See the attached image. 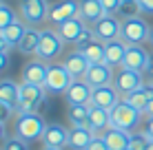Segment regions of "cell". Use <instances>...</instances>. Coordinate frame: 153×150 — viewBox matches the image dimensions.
I'll return each instance as SVG.
<instances>
[{
  "instance_id": "1",
  "label": "cell",
  "mask_w": 153,
  "mask_h": 150,
  "mask_svg": "<svg viewBox=\"0 0 153 150\" xmlns=\"http://www.w3.org/2000/svg\"><path fill=\"white\" fill-rule=\"evenodd\" d=\"M47 124L40 117V113H16L13 121V135L25 139V141H38L45 135Z\"/></svg>"
},
{
  "instance_id": "2",
  "label": "cell",
  "mask_w": 153,
  "mask_h": 150,
  "mask_svg": "<svg viewBox=\"0 0 153 150\" xmlns=\"http://www.w3.org/2000/svg\"><path fill=\"white\" fill-rule=\"evenodd\" d=\"M142 119V110H138L135 106H131L126 100H120L118 104L111 108V126L113 128H122V130L133 132L138 128V124Z\"/></svg>"
},
{
  "instance_id": "3",
  "label": "cell",
  "mask_w": 153,
  "mask_h": 150,
  "mask_svg": "<svg viewBox=\"0 0 153 150\" xmlns=\"http://www.w3.org/2000/svg\"><path fill=\"white\" fill-rule=\"evenodd\" d=\"M62 46H65V42L58 35V31L56 29H45V31H40V46L36 51V58L49 64V62H53L62 53Z\"/></svg>"
},
{
  "instance_id": "4",
  "label": "cell",
  "mask_w": 153,
  "mask_h": 150,
  "mask_svg": "<svg viewBox=\"0 0 153 150\" xmlns=\"http://www.w3.org/2000/svg\"><path fill=\"white\" fill-rule=\"evenodd\" d=\"M149 33H151L149 24H146V20L140 18V15L122 20V33H120V38H122L126 44H144V42H149Z\"/></svg>"
},
{
  "instance_id": "5",
  "label": "cell",
  "mask_w": 153,
  "mask_h": 150,
  "mask_svg": "<svg viewBox=\"0 0 153 150\" xmlns=\"http://www.w3.org/2000/svg\"><path fill=\"white\" fill-rule=\"evenodd\" d=\"M47 89L45 86H36V84H27L20 82V104H18V113H38L40 104L47 97Z\"/></svg>"
},
{
  "instance_id": "6",
  "label": "cell",
  "mask_w": 153,
  "mask_h": 150,
  "mask_svg": "<svg viewBox=\"0 0 153 150\" xmlns=\"http://www.w3.org/2000/svg\"><path fill=\"white\" fill-rule=\"evenodd\" d=\"M73 77L71 73L65 69V64H49V71H47V82H45V89L47 93H67V89L71 86Z\"/></svg>"
},
{
  "instance_id": "7",
  "label": "cell",
  "mask_w": 153,
  "mask_h": 150,
  "mask_svg": "<svg viewBox=\"0 0 153 150\" xmlns=\"http://www.w3.org/2000/svg\"><path fill=\"white\" fill-rule=\"evenodd\" d=\"M113 86L122 97H126L129 93H133V91H138L140 86H144V73H138V71L120 66V71L113 77Z\"/></svg>"
},
{
  "instance_id": "8",
  "label": "cell",
  "mask_w": 153,
  "mask_h": 150,
  "mask_svg": "<svg viewBox=\"0 0 153 150\" xmlns=\"http://www.w3.org/2000/svg\"><path fill=\"white\" fill-rule=\"evenodd\" d=\"M49 9H51V4L47 0H20V15L31 27L45 22L47 15H49Z\"/></svg>"
},
{
  "instance_id": "9",
  "label": "cell",
  "mask_w": 153,
  "mask_h": 150,
  "mask_svg": "<svg viewBox=\"0 0 153 150\" xmlns=\"http://www.w3.org/2000/svg\"><path fill=\"white\" fill-rule=\"evenodd\" d=\"M71 18H80V0H58L56 4H51L47 15V20L56 27Z\"/></svg>"
},
{
  "instance_id": "10",
  "label": "cell",
  "mask_w": 153,
  "mask_h": 150,
  "mask_svg": "<svg viewBox=\"0 0 153 150\" xmlns=\"http://www.w3.org/2000/svg\"><path fill=\"white\" fill-rule=\"evenodd\" d=\"M91 29H93V33H96L98 40L111 42V40H118L120 33H122V20H118L115 15H104V18L98 20Z\"/></svg>"
},
{
  "instance_id": "11",
  "label": "cell",
  "mask_w": 153,
  "mask_h": 150,
  "mask_svg": "<svg viewBox=\"0 0 153 150\" xmlns=\"http://www.w3.org/2000/svg\"><path fill=\"white\" fill-rule=\"evenodd\" d=\"M149 62H151V55H149V51H146L144 46L142 44H129L122 66L124 69H131V71H138V73H144Z\"/></svg>"
},
{
  "instance_id": "12",
  "label": "cell",
  "mask_w": 153,
  "mask_h": 150,
  "mask_svg": "<svg viewBox=\"0 0 153 150\" xmlns=\"http://www.w3.org/2000/svg\"><path fill=\"white\" fill-rule=\"evenodd\" d=\"M91 95H93V86L87 80H73L65 93V100L67 104H91Z\"/></svg>"
},
{
  "instance_id": "13",
  "label": "cell",
  "mask_w": 153,
  "mask_h": 150,
  "mask_svg": "<svg viewBox=\"0 0 153 150\" xmlns=\"http://www.w3.org/2000/svg\"><path fill=\"white\" fill-rule=\"evenodd\" d=\"M113 77H115L113 75V66H109L107 62H100V64H91V66H89L84 80H87L93 89H98V86L113 84Z\"/></svg>"
},
{
  "instance_id": "14",
  "label": "cell",
  "mask_w": 153,
  "mask_h": 150,
  "mask_svg": "<svg viewBox=\"0 0 153 150\" xmlns=\"http://www.w3.org/2000/svg\"><path fill=\"white\" fill-rule=\"evenodd\" d=\"M122 100L118 91H115L113 84L109 86H98L93 89V95H91V106H98V108H104V110H111V108Z\"/></svg>"
},
{
  "instance_id": "15",
  "label": "cell",
  "mask_w": 153,
  "mask_h": 150,
  "mask_svg": "<svg viewBox=\"0 0 153 150\" xmlns=\"http://www.w3.org/2000/svg\"><path fill=\"white\" fill-rule=\"evenodd\" d=\"M40 141L42 146H49V148H65L69 143V128H65L62 124H47Z\"/></svg>"
},
{
  "instance_id": "16",
  "label": "cell",
  "mask_w": 153,
  "mask_h": 150,
  "mask_svg": "<svg viewBox=\"0 0 153 150\" xmlns=\"http://www.w3.org/2000/svg\"><path fill=\"white\" fill-rule=\"evenodd\" d=\"M47 71H49V64L42 62V60L27 62V64L22 66V82H27V84H36V86H45Z\"/></svg>"
},
{
  "instance_id": "17",
  "label": "cell",
  "mask_w": 153,
  "mask_h": 150,
  "mask_svg": "<svg viewBox=\"0 0 153 150\" xmlns=\"http://www.w3.org/2000/svg\"><path fill=\"white\" fill-rule=\"evenodd\" d=\"M84 29H87V22H84L82 18H71V20H67V22H62V24L56 27L58 35L62 38L65 44H76V40L80 38V33Z\"/></svg>"
},
{
  "instance_id": "18",
  "label": "cell",
  "mask_w": 153,
  "mask_h": 150,
  "mask_svg": "<svg viewBox=\"0 0 153 150\" xmlns=\"http://www.w3.org/2000/svg\"><path fill=\"white\" fill-rule=\"evenodd\" d=\"M93 137H96V132L91 130V128L87 126H71L69 128V146L71 150H87L91 146Z\"/></svg>"
},
{
  "instance_id": "19",
  "label": "cell",
  "mask_w": 153,
  "mask_h": 150,
  "mask_svg": "<svg viewBox=\"0 0 153 150\" xmlns=\"http://www.w3.org/2000/svg\"><path fill=\"white\" fill-rule=\"evenodd\" d=\"M62 64H65V69L71 73L73 80H84V75H87L91 62L84 58L80 51H73V53H69V55L65 58V62H62Z\"/></svg>"
},
{
  "instance_id": "20",
  "label": "cell",
  "mask_w": 153,
  "mask_h": 150,
  "mask_svg": "<svg viewBox=\"0 0 153 150\" xmlns=\"http://www.w3.org/2000/svg\"><path fill=\"white\" fill-rule=\"evenodd\" d=\"M87 128H91L96 135H102L107 128H111V110H104V108L91 106V108H89Z\"/></svg>"
},
{
  "instance_id": "21",
  "label": "cell",
  "mask_w": 153,
  "mask_h": 150,
  "mask_svg": "<svg viewBox=\"0 0 153 150\" xmlns=\"http://www.w3.org/2000/svg\"><path fill=\"white\" fill-rule=\"evenodd\" d=\"M104 141H107V146L111 150H126L131 148V132L129 130H122V128H107V130L102 132Z\"/></svg>"
},
{
  "instance_id": "22",
  "label": "cell",
  "mask_w": 153,
  "mask_h": 150,
  "mask_svg": "<svg viewBox=\"0 0 153 150\" xmlns=\"http://www.w3.org/2000/svg\"><path fill=\"white\" fill-rule=\"evenodd\" d=\"M126 49H129V44L124 42L122 38H118V40H111V42H104V51H107V64L109 66H122V62H124V55H126Z\"/></svg>"
},
{
  "instance_id": "23",
  "label": "cell",
  "mask_w": 153,
  "mask_h": 150,
  "mask_svg": "<svg viewBox=\"0 0 153 150\" xmlns=\"http://www.w3.org/2000/svg\"><path fill=\"white\" fill-rule=\"evenodd\" d=\"M104 15H109L102 7V0H80V18L84 22L96 24L98 20H102Z\"/></svg>"
},
{
  "instance_id": "24",
  "label": "cell",
  "mask_w": 153,
  "mask_h": 150,
  "mask_svg": "<svg viewBox=\"0 0 153 150\" xmlns=\"http://www.w3.org/2000/svg\"><path fill=\"white\" fill-rule=\"evenodd\" d=\"M0 100H2L4 104H9L16 113H18V104H20V84H16V82L9 80V77H2V80H0Z\"/></svg>"
},
{
  "instance_id": "25",
  "label": "cell",
  "mask_w": 153,
  "mask_h": 150,
  "mask_svg": "<svg viewBox=\"0 0 153 150\" xmlns=\"http://www.w3.org/2000/svg\"><path fill=\"white\" fill-rule=\"evenodd\" d=\"M76 51H80V53L87 58L91 64H100V62H104L107 60V51H104V42L102 40H91L89 44H84L80 46V49H76Z\"/></svg>"
},
{
  "instance_id": "26",
  "label": "cell",
  "mask_w": 153,
  "mask_h": 150,
  "mask_svg": "<svg viewBox=\"0 0 153 150\" xmlns=\"http://www.w3.org/2000/svg\"><path fill=\"white\" fill-rule=\"evenodd\" d=\"M122 100H126L131 106H135L138 110L144 113V108L146 104L153 100V84H144V86H140L138 91H133V93H129L126 97H122Z\"/></svg>"
},
{
  "instance_id": "27",
  "label": "cell",
  "mask_w": 153,
  "mask_h": 150,
  "mask_svg": "<svg viewBox=\"0 0 153 150\" xmlns=\"http://www.w3.org/2000/svg\"><path fill=\"white\" fill-rule=\"evenodd\" d=\"M38 46H40V31L33 29V27H27V33L22 35V40H20V44L16 49L22 55H36Z\"/></svg>"
},
{
  "instance_id": "28",
  "label": "cell",
  "mask_w": 153,
  "mask_h": 150,
  "mask_svg": "<svg viewBox=\"0 0 153 150\" xmlns=\"http://www.w3.org/2000/svg\"><path fill=\"white\" fill-rule=\"evenodd\" d=\"M89 108H91V104H69V108H67V119H69L71 126H87Z\"/></svg>"
},
{
  "instance_id": "29",
  "label": "cell",
  "mask_w": 153,
  "mask_h": 150,
  "mask_svg": "<svg viewBox=\"0 0 153 150\" xmlns=\"http://www.w3.org/2000/svg\"><path fill=\"white\" fill-rule=\"evenodd\" d=\"M25 33H27V24H25V20H16V22H11L7 29L2 31V35L7 38V42H9L11 49L20 44V40H22Z\"/></svg>"
},
{
  "instance_id": "30",
  "label": "cell",
  "mask_w": 153,
  "mask_h": 150,
  "mask_svg": "<svg viewBox=\"0 0 153 150\" xmlns=\"http://www.w3.org/2000/svg\"><path fill=\"white\" fill-rule=\"evenodd\" d=\"M140 13H142V7H140L138 0H124L122 7H120V11H118V15H122V20L135 18V15H140Z\"/></svg>"
},
{
  "instance_id": "31",
  "label": "cell",
  "mask_w": 153,
  "mask_h": 150,
  "mask_svg": "<svg viewBox=\"0 0 153 150\" xmlns=\"http://www.w3.org/2000/svg\"><path fill=\"white\" fill-rule=\"evenodd\" d=\"M153 139L146 135V130H133L131 132V148L133 150H146V146Z\"/></svg>"
},
{
  "instance_id": "32",
  "label": "cell",
  "mask_w": 153,
  "mask_h": 150,
  "mask_svg": "<svg viewBox=\"0 0 153 150\" xmlns=\"http://www.w3.org/2000/svg\"><path fill=\"white\" fill-rule=\"evenodd\" d=\"M16 11L11 7H9V4H0V31H4L9 27V24L11 22H16Z\"/></svg>"
},
{
  "instance_id": "33",
  "label": "cell",
  "mask_w": 153,
  "mask_h": 150,
  "mask_svg": "<svg viewBox=\"0 0 153 150\" xmlns=\"http://www.w3.org/2000/svg\"><path fill=\"white\" fill-rule=\"evenodd\" d=\"M2 150H29V141H25V139H20V137L11 135V137L4 139Z\"/></svg>"
},
{
  "instance_id": "34",
  "label": "cell",
  "mask_w": 153,
  "mask_h": 150,
  "mask_svg": "<svg viewBox=\"0 0 153 150\" xmlns=\"http://www.w3.org/2000/svg\"><path fill=\"white\" fill-rule=\"evenodd\" d=\"M91 40H96V33H93V29H91V27H87V29H84L82 33H80V38L76 40V49H80V46L89 44Z\"/></svg>"
},
{
  "instance_id": "35",
  "label": "cell",
  "mask_w": 153,
  "mask_h": 150,
  "mask_svg": "<svg viewBox=\"0 0 153 150\" xmlns=\"http://www.w3.org/2000/svg\"><path fill=\"white\" fill-rule=\"evenodd\" d=\"M122 2L124 0H102V7H104V11L109 15H115L120 11V7H122Z\"/></svg>"
},
{
  "instance_id": "36",
  "label": "cell",
  "mask_w": 153,
  "mask_h": 150,
  "mask_svg": "<svg viewBox=\"0 0 153 150\" xmlns=\"http://www.w3.org/2000/svg\"><path fill=\"white\" fill-rule=\"evenodd\" d=\"M87 150H111V148L107 146V141H104L102 135H96V137H93V141H91V146H89Z\"/></svg>"
},
{
  "instance_id": "37",
  "label": "cell",
  "mask_w": 153,
  "mask_h": 150,
  "mask_svg": "<svg viewBox=\"0 0 153 150\" xmlns=\"http://www.w3.org/2000/svg\"><path fill=\"white\" fill-rule=\"evenodd\" d=\"M13 113H16V110H13L11 106H9V104H4V102L0 100V121H4V124H7V121H9V117H11Z\"/></svg>"
},
{
  "instance_id": "38",
  "label": "cell",
  "mask_w": 153,
  "mask_h": 150,
  "mask_svg": "<svg viewBox=\"0 0 153 150\" xmlns=\"http://www.w3.org/2000/svg\"><path fill=\"white\" fill-rule=\"evenodd\" d=\"M140 7H142V13H153V0H138Z\"/></svg>"
},
{
  "instance_id": "39",
  "label": "cell",
  "mask_w": 153,
  "mask_h": 150,
  "mask_svg": "<svg viewBox=\"0 0 153 150\" xmlns=\"http://www.w3.org/2000/svg\"><path fill=\"white\" fill-rule=\"evenodd\" d=\"M9 49H11V46H9L7 38L2 35V31H0V53H9Z\"/></svg>"
},
{
  "instance_id": "40",
  "label": "cell",
  "mask_w": 153,
  "mask_h": 150,
  "mask_svg": "<svg viewBox=\"0 0 153 150\" xmlns=\"http://www.w3.org/2000/svg\"><path fill=\"white\" fill-rule=\"evenodd\" d=\"M4 139H7V124L0 121V143H4Z\"/></svg>"
},
{
  "instance_id": "41",
  "label": "cell",
  "mask_w": 153,
  "mask_h": 150,
  "mask_svg": "<svg viewBox=\"0 0 153 150\" xmlns=\"http://www.w3.org/2000/svg\"><path fill=\"white\" fill-rule=\"evenodd\" d=\"M142 115H144L146 119H151V117H153V100L146 104V108H144V113H142Z\"/></svg>"
},
{
  "instance_id": "42",
  "label": "cell",
  "mask_w": 153,
  "mask_h": 150,
  "mask_svg": "<svg viewBox=\"0 0 153 150\" xmlns=\"http://www.w3.org/2000/svg\"><path fill=\"white\" fill-rule=\"evenodd\" d=\"M7 64H9V55L7 53H0V71L7 69Z\"/></svg>"
},
{
  "instance_id": "43",
  "label": "cell",
  "mask_w": 153,
  "mask_h": 150,
  "mask_svg": "<svg viewBox=\"0 0 153 150\" xmlns=\"http://www.w3.org/2000/svg\"><path fill=\"white\" fill-rule=\"evenodd\" d=\"M144 75L149 77V82H153V58H151V62H149V66H146V71H144Z\"/></svg>"
},
{
  "instance_id": "44",
  "label": "cell",
  "mask_w": 153,
  "mask_h": 150,
  "mask_svg": "<svg viewBox=\"0 0 153 150\" xmlns=\"http://www.w3.org/2000/svg\"><path fill=\"white\" fill-rule=\"evenodd\" d=\"M144 130H146V135L153 139V117H151V119H146V128H144Z\"/></svg>"
},
{
  "instance_id": "45",
  "label": "cell",
  "mask_w": 153,
  "mask_h": 150,
  "mask_svg": "<svg viewBox=\"0 0 153 150\" xmlns=\"http://www.w3.org/2000/svg\"><path fill=\"white\" fill-rule=\"evenodd\" d=\"M42 150H65V148H49V146H42Z\"/></svg>"
},
{
  "instance_id": "46",
  "label": "cell",
  "mask_w": 153,
  "mask_h": 150,
  "mask_svg": "<svg viewBox=\"0 0 153 150\" xmlns=\"http://www.w3.org/2000/svg\"><path fill=\"white\" fill-rule=\"evenodd\" d=\"M149 42H151V46H153V29H151V33H149Z\"/></svg>"
},
{
  "instance_id": "47",
  "label": "cell",
  "mask_w": 153,
  "mask_h": 150,
  "mask_svg": "<svg viewBox=\"0 0 153 150\" xmlns=\"http://www.w3.org/2000/svg\"><path fill=\"white\" fill-rule=\"evenodd\" d=\"M146 150H153V141L149 143V146H146Z\"/></svg>"
},
{
  "instance_id": "48",
  "label": "cell",
  "mask_w": 153,
  "mask_h": 150,
  "mask_svg": "<svg viewBox=\"0 0 153 150\" xmlns=\"http://www.w3.org/2000/svg\"><path fill=\"white\" fill-rule=\"evenodd\" d=\"M0 4H4V2H2V0H0Z\"/></svg>"
},
{
  "instance_id": "49",
  "label": "cell",
  "mask_w": 153,
  "mask_h": 150,
  "mask_svg": "<svg viewBox=\"0 0 153 150\" xmlns=\"http://www.w3.org/2000/svg\"><path fill=\"white\" fill-rule=\"evenodd\" d=\"M126 150H133V148H126Z\"/></svg>"
},
{
  "instance_id": "50",
  "label": "cell",
  "mask_w": 153,
  "mask_h": 150,
  "mask_svg": "<svg viewBox=\"0 0 153 150\" xmlns=\"http://www.w3.org/2000/svg\"><path fill=\"white\" fill-rule=\"evenodd\" d=\"M151 84H153V82H151Z\"/></svg>"
}]
</instances>
